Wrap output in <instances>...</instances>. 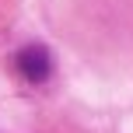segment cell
Masks as SVG:
<instances>
[{
    "label": "cell",
    "instance_id": "cell-1",
    "mask_svg": "<svg viewBox=\"0 0 133 133\" xmlns=\"http://www.w3.org/2000/svg\"><path fill=\"white\" fill-rule=\"evenodd\" d=\"M14 66H18V74L28 84H42V81H49V74H53V56H49L46 46H25L14 56Z\"/></svg>",
    "mask_w": 133,
    "mask_h": 133
}]
</instances>
